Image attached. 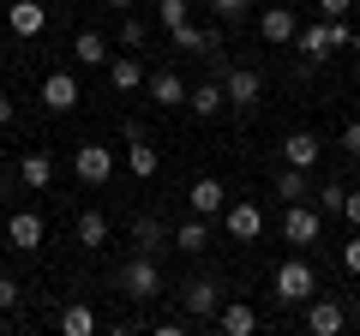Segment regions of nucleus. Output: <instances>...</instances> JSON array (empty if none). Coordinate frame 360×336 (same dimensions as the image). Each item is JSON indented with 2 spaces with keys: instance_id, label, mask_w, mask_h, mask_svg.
Instances as JSON below:
<instances>
[{
  "instance_id": "obj_1",
  "label": "nucleus",
  "mask_w": 360,
  "mask_h": 336,
  "mask_svg": "<svg viewBox=\"0 0 360 336\" xmlns=\"http://www.w3.org/2000/svg\"><path fill=\"white\" fill-rule=\"evenodd\" d=\"M270 283H276V300H283V306H307V300L319 295V271H312L307 259L276 264V276H270Z\"/></svg>"
},
{
  "instance_id": "obj_2",
  "label": "nucleus",
  "mask_w": 360,
  "mask_h": 336,
  "mask_svg": "<svg viewBox=\"0 0 360 336\" xmlns=\"http://www.w3.org/2000/svg\"><path fill=\"white\" fill-rule=\"evenodd\" d=\"M72 174H78V186H108L115 181V150H108V144H78Z\"/></svg>"
},
{
  "instance_id": "obj_3",
  "label": "nucleus",
  "mask_w": 360,
  "mask_h": 336,
  "mask_svg": "<svg viewBox=\"0 0 360 336\" xmlns=\"http://www.w3.org/2000/svg\"><path fill=\"white\" fill-rule=\"evenodd\" d=\"M120 288L132 300H156L162 295V271H156V252H132V264L120 271Z\"/></svg>"
},
{
  "instance_id": "obj_4",
  "label": "nucleus",
  "mask_w": 360,
  "mask_h": 336,
  "mask_svg": "<svg viewBox=\"0 0 360 336\" xmlns=\"http://www.w3.org/2000/svg\"><path fill=\"white\" fill-rule=\"evenodd\" d=\"M319 234H324V217H319V205L295 198V205H288V217H283V240H288V246H312Z\"/></svg>"
},
{
  "instance_id": "obj_5",
  "label": "nucleus",
  "mask_w": 360,
  "mask_h": 336,
  "mask_svg": "<svg viewBox=\"0 0 360 336\" xmlns=\"http://www.w3.org/2000/svg\"><path fill=\"white\" fill-rule=\"evenodd\" d=\"M180 306H186V318H217L222 283H217V276H193V283H180Z\"/></svg>"
},
{
  "instance_id": "obj_6",
  "label": "nucleus",
  "mask_w": 360,
  "mask_h": 336,
  "mask_svg": "<svg viewBox=\"0 0 360 336\" xmlns=\"http://www.w3.org/2000/svg\"><path fill=\"white\" fill-rule=\"evenodd\" d=\"M222 96H229V108H258L264 78H258L252 66H229V72H222Z\"/></svg>"
},
{
  "instance_id": "obj_7",
  "label": "nucleus",
  "mask_w": 360,
  "mask_h": 336,
  "mask_svg": "<svg viewBox=\"0 0 360 336\" xmlns=\"http://www.w3.org/2000/svg\"><path fill=\"white\" fill-rule=\"evenodd\" d=\"M295 30H300L295 6H264V13H258V37H264L270 49H295Z\"/></svg>"
},
{
  "instance_id": "obj_8",
  "label": "nucleus",
  "mask_w": 360,
  "mask_h": 336,
  "mask_svg": "<svg viewBox=\"0 0 360 336\" xmlns=\"http://www.w3.org/2000/svg\"><path fill=\"white\" fill-rule=\"evenodd\" d=\"M78 103H84V91H78L72 72H49L42 78V108H49V115H72Z\"/></svg>"
},
{
  "instance_id": "obj_9",
  "label": "nucleus",
  "mask_w": 360,
  "mask_h": 336,
  "mask_svg": "<svg viewBox=\"0 0 360 336\" xmlns=\"http://www.w3.org/2000/svg\"><path fill=\"white\" fill-rule=\"evenodd\" d=\"M6 25H13V37H42V30H49V6H42V0H13V6H6Z\"/></svg>"
},
{
  "instance_id": "obj_10",
  "label": "nucleus",
  "mask_w": 360,
  "mask_h": 336,
  "mask_svg": "<svg viewBox=\"0 0 360 336\" xmlns=\"http://www.w3.org/2000/svg\"><path fill=\"white\" fill-rule=\"evenodd\" d=\"M186 205H193L198 217H222V210H229V186H222L217 174H198L193 193H186Z\"/></svg>"
},
{
  "instance_id": "obj_11",
  "label": "nucleus",
  "mask_w": 360,
  "mask_h": 336,
  "mask_svg": "<svg viewBox=\"0 0 360 336\" xmlns=\"http://www.w3.org/2000/svg\"><path fill=\"white\" fill-rule=\"evenodd\" d=\"M319 156H324V138H319V132H307V127H300V132H288V138H283V162L307 168V174L319 168Z\"/></svg>"
},
{
  "instance_id": "obj_12",
  "label": "nucleus",
  "mask_w": 360,
  "mask_h": 336,
  "mask_svg": "<svg viewBox=\"0 0 360 336\" xmlns=\"http://www.w3.org/2000/svg\"><path fill=\"white\" fill-rule=\"evenodd\" d=\"M6 240H13L18 252H37V246L49 240V228H42L37 210H13V222H6Z\"/></svg>"
},
{
  "instance_id": "obj_13",
  "label": "nucleus",
  "mask_w": 360,
  "mask_h": 336,
  "mask_svg": "<svg viewBox=\"0 0 360 336\" xmlns=\"http://www.w3.org/2000/svg\"><path fill=\"white\" fill-rule=\"evenodd\" d=\"M342 324H348V306H342V300L324 295V300H312V306H307V330H312V336H336Z\"/></svg>"
},
{
  "instance_id": "obj_14",
  "label": "nucleus",
  "mask_w": 360,
  "mask_h": 336,
  "mask_svg": "<svg viewBox=\"0 0 360 336\" xmlns=\"http://www.w3.org/2000/svg\"><path fill=\"white\" fill-rule=\"evenodd\" d=\"M186 108H193L198 120H217L222 108H229V96H222V78H205V84H193V91H186Z\"/></svg>"
},
{
  "instance_id": "obj_15",
  "label": "nucleus",
  "mask_w": 360,
  "mask_h": 336,
  "mask_svg": "<svg viewBox=\"0 0 360 336\" xmlns=\"http://www.w3.org/2000/svg\"><path fill=\"white\" fill-rule=\"evenodd\" d=\"M222 228H229L234 240H258V234H264V210L258 205H229L222 210Z\"/></svg>"
},
{
  "instance_id": "obj_16",
  "label": "nucleus",
  "mask_w": 360,
  "mask_h": 336,
  "mask_svg": "<svg viewBox=\"0 0 360 336\" xmlns=\"http://www.w3.org/2000/svg\"><path fill=\"white\" fill-rule=\"evenodd\" d=\"M217 330L222 336H252L258 330V312L246 306V300H222V306H217Z\"/></svg>"
},
{
  "instance_id": "obj_17",
  "label": "nucleus",
  "mask_w": 360,
  "mask_h": 336,
  "mask_svg": "<svg viewBox=\"0 0 360 336\" xmlns=\"http://www.w3.org/2000/svg\"><path fill=\"white\" fill-rule=\"evenodd\" d=\"M18 181H25L30 193H49V181H54V156H49V150H25V156H18Z\"/></svg>"
},
{
  "instance_id": "obj_18",
  "label": "nucleus",
  "mask_w": 360,
  "mask_h": 336,
  "mask_svg": "<svg viewBox=\"0 0 360 336\" xmlns=\"http://www.w3.org/2000/svg\"><path fill=\"white\" fill-rule=\"evenodd\" d=\"M72 234H78V246H84V252H103V246H108V217H103V210H78Z\"/></svg>"
},
{
  "instance_id": "obj_19",
  "label": "nucleus",
  "mask_w": 360,
  "mask_h": 336,
  "mask_svg": "<svg viewBox=\"0 0 360 336\" xmlns=\"http://www.w3.org/2000/svg\"><path fill=\"white\" fill-rule=\"evenodd\" d=\"M108 84L132 96V91H139V84H144V60H139V54H132V49H127V54H115V60H108Z\"/></svg>"
},
{
  "instance_id": "obj_20",
  "label": "nucleus",
  "mask_w": 360,
  "mask_h": 336,
  "mask_svg": "<svg viewBox=\"0 0 360 336\" xmlns=\"http://www.w3.org/2000/svg\"><path fill=\"white\" fill-rule=\"evenodd\" d=\"M168 240H174L180 252H205V246H210V217H198V210H193L186 222H174V234H168Z\"/></svg>"
},
{
  "instance_id": "obj_21",
  "label": "nucleus",
  "mask_w": 360,
  "mask_h": 336,
  "mask_svg": "<svg viewBox=\"0 0 360 336\" xmlns=\"http://www.w3.org/2000/svg\"><path fill=\"white\" fill-rule=\"evenodd\" d=\"M72 60H84V66H108V60H115V54H108V37H103V30H78Z\"/></svg>"
},
{
  "instance_id": "obj_22",
  "label": "nucleus",
  "mask_w": 360,
  "mask_h": 336,
  "mask_svg": "<svg viewBox=\"0 0 360 336\" xmlns=\"http://www.w3.org/2000/svg\"><path fill=\"white\" fill-rule=\"evenodd\" d=\"M295 49H300V60H324V54H330V30H324V18L295 30Z\"/></svg>"
},
{
  "instance_id": "obj_23",
  "label": "nucleus",
  "mask_w": 360,
  "mask_h": 336,
  "mask_svg": "<svg viewBox=\"0 0 360 336\" xmlns=\"http://www.w3.org/2000/svg\"><path fill=\"white\" fill-rule=\"evenodd\" d=\"M162 240H168L162 217H150V210H139V217H132V246H139V252H156Z\"/></svg>"
},
{
  "instance_id": "obj_24",
  "label": "nucleus",
  "mask_w": 360,
  "mask_h": 336,
  "mask_svg": "<svg viewBox=\"0 0 360 336\" xmlns=\"http://www.w3.org/2000/svg\"><path fill=\"white\" fill-rule=\"evenodd\" d=\"M150 96H156L162 108H180V103H186V84H180V72H174V66H162V72L150 78Z\"/></svg>"
},
{
  "instance_id": "obj_25",
  "label": "nucleus",
  "mask_w": 360,
  "mask_h": 336,
  "mask_svg": "<svg viewBox=\"0 0 360 336\" xmlns=\"http://www.w3.org/2000/svg\"><path fill=\"white\" fill-rule=\"evenodd\" d=\"M132 150H127V162H132V174H139V181H156V168H162V156L150 150V144H144V132L139 138H127Z\"/></svg>"
},
{
  "instance_id": "obj_26",
  "label": "nucleus",
  "mask_w": 360,
  "mask_h": 336,
  "mask_svg": "<svg viewBox=\"0 0 360 336\" xmlns=\"http://www.w3.org/2000/svg\"><path fill=\"white\" fill-rule=\"evenodd\" d=\"M276 198H288V205H295V198H307V168H295V162L276 168Z\"/></svg>"
},
{
  "instance_id": "obj_27",
  "label": "nucleus",
  "mask_w": 360,
  "mask_h": 336,
  "mask_svg": "<svg viewBox=\"0 0 360 336\" xmlns=\"http://www.w3.org/2000/svg\"><path fill=\"white\" fill-rule=\"evenodd\" d=\"M168 37H174V54H205V30H198L193 18H186V25H174Z\"/></svg>"
},
{
  "instance_id": "obj_28",
  "label": "nucleus",
  "mask_w": 360,
  "mask_h": 336,
  "mask_svg": "<svg viewBox=\"0 0 360 336\" xmlns=\"http://www.w3.org/2000/svg\"><path fill=\"white\" fill-rule=\"evenodd\" d=\"M60 330L66 336H90V330H96V312H90V306H66L60 312Z\"/></svg>"
},
{
  "instance_id": "obj_29",
  "label": "nucleus",
  "mask_w": 360,
  "mask_h": 336,
  "mask_svg": "<svg viewBox=\"0 0 360 336\" xmlns=\"http://www.w3.org/2000/svg\"><path fill=\"white\" fill-rule=\"evenodd\" d=\"M120 42H127V49H132V54H139V49H144V42H150V25H144V18H139V13H127V18H120Z\"/></svg>"
},
{
  "instance_id": "obj_30",
  "label": "nucleus",
  "mask_w": 360,
  "mask_h": 336,
  "mask_svg": "<svg viewBox=\"0 0 360 336\" xmlns=\"http://www.w3.org/2000/svg\"><path fill=\"white\" fill-rule=\"evenodd\" d=\"M186 13H193V6H186V0H156V25H162V30L186 25Z\"/></svg>"
},
{
  "instance_id": "obj_31",
  "label": "nucleus",
  "mask_w": 360,
  "mask_h": 336,
  "mask_svg": "<svg viewBox=\"0 0 360 336\" xmlns=\"http://www.w3.org/2000/svg\"><path fill=\"white\" fill-rule=\"evenodd\" d=\"M312 198H319V210H324V217H330V210H342L348 186H342V181H324V186H319V193H312Z\"/></svg>"
},
{
  "instance_id": "obj_32",
  "label": "nucleus",
  "mask_w": 360,
  "mask_h": 336,
  "mask_svg": "<svg viewBox=\"0 0 360 336\" xmlns=\"http://www.w3.org/2000/svg\"><path fill=\"white\" fill-rule=\"evenodd\" d=\"M210 13H217L222 25H240V18L252 13V0H210Z\"/></svg>"
},
{
  "instance_id": "obj_33",
  "label": "nucleus",
  "mask_w": 360,
  "mask_h": 336,
  "mask_svg": "<svg viewBox=\"0 0 360 336\" xmlns=\"http://www.w3.org/2000/svg\"><path fill=\"white\" fill-rule=\"evenodd\" d=\"M342 271H348V276H360V234L342 246Z\"/></svg>"
},
{
  "instance_id": "obj_34",
  "label": "nucleus",
  "mask_w": 360,
  "mask_h": 336,
  "mask_svg": "<svg viewBox=\"0 0 360 336\" xmlns=\"http://www.w3.org/2000/svg\"><path fill=\"white\" fill-rule=\"evenodd\" d=\"M18 306V283H13V276H0V312H13Z\"/></svg>"
},
{
  "instance_id": "obj_35",
  "label": "nucleus",
  "mask_w": 360,
  "mask_h": 336,
  "mask_svg": "<svg viewBox=\"0 0 360 336\" xmlns=\"http://www.w3.org/2000/svg\"><path fill=\"white\" fill-rule=\"evenodd\" d=\"M348 6L354 0H319V18H348Z\"/></svg>"
},
{
  "instance_id": "obj_36",
  "label": "nucleus",
  "mask_w": 360,
  "mask_h": 336,
  "mask_svg": "<svg viewBox=\"0 0 360 336\" xmlns=\"http://www.w3.org/2000/svg\"><path fill=\"white\" fill-rule=\"evenodd\" d=\"M342 150L360 156V120H348V127H342Z\"/></svg>"
},
{
  "instance_id": "obj_37",
  "label": "nucleus",
  "mask_w": 360,
  "mask_h": 336,
  "mask_svg": "<svg viewBox=\"0 0 360 336\" xmlns=\"http://www.w3.org/2000/svg\"><path fill=\"white\" fill-rule=\"evenodd\" d=\"M342 217H348V222L360 228V193H348V198H342Z\"/></svg>"
},
{
  "instance_id": "obj_38",
  "label": "nucleus",
  "mask_w": 360,
  "mask_h": 336,
  "mask_svg": "<svg viewBox=\"0 0 360 336\" xmlns=\"http://www.w3.org/2000/svg\"><path fill=\"white\" fill-rule=\"evenodd\" d=\"M13 115H18V108H13V103H6V96H0V132L13 127Z\"/></svg>"
},
{
  "instance_id": "obj_39",
  "label": "nucleus",
  "mask_w": 360,
  "mask_h": 336,
  "mask_svg": "<svg viewBox=\"0 0 360 336\" xmlns=\"http://www.w3.org/2000/svg\"><path fill=\"white\" fill-rule=\"evenodd\" d=\"M108 6H115V13H132V6H139V0H108Z\"/></svg>"
},
{
  "instance_id": "obj_40",
  "label": "nucleus",
  "mask_w": 360,
  "mask_h": 336,
  "mask_svg": "<svg viewBox=\"0 0 360 336\" xmlns=\"http://www.w3.org/2000/svg\"><path fill=\"white\" fill-rule=\"evenodd\" d=\"M348 318H360V295H354V306H348Z\"/></svg>"
},
{
  "instance_id": "obj_41",
  "label": "nucleus",
  "mask_w": 360,
  "mask_h": 336,
  "mask_svg": "<svg viewBox=\"0 0 360 336\" xmlns=\"http://www.w3.org/2000/svg\"><path fill=\"white\" fill-rule=\"evenodd\" d=\"M0 72H6V54H0Z\"/></svg>"
},
{
  "instance_id": "obj_42",
  "label": "nucleus",
  "mask_w": 360,
  "mask_h": 336,
  "mask_svg": "<svg viewBox=\"0 0 360 336\" xmlns=\"http://www.w3.org/2000/svg\"><path fill=\"white\" fill-rule=\"evenodd\" d=\"M348 49H360V37H354V42H348Z\"/></svg>"
},
{
  "instance_id": "obj_43",
  "label": "nucleus",
  "mask_w": 360,
  "mask_h": 336,
  "mask_svg": "<svg viewBox=\"0 0 360 336\" xmlns=\"http://www.w3.org/2000/svg\"><path fill=\"white\" fill-rule=\"evenodd\" d=\"M354 120H360V103H354Z\"/></svg>"
}]
</instances>
